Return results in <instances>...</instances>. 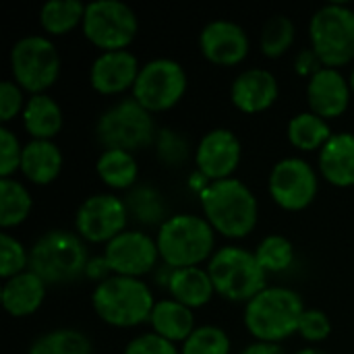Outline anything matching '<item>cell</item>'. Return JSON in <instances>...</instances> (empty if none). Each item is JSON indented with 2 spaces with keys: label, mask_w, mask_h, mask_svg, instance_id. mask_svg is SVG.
Listing matches in <instances>:
<instances>
[{
  "label": "cell",
  "mask_w": 354,
  "mask_h": 354,
  "mask_svg": "<svg viewBox=\"0 0 354 354\" xmlns=\"http://www.w3.org/2000/svg\"><path fill=\"white\" fill-rule=\"evenodd\" d=\"M199 201L212 228L228 239H243L257 226L259 205L253 191L239 178L214 180Z\"/></svg>",
  "instance_id": "obj_1"
},
{
  "label": "cell",
  "mask_w": 354,
  "mask_h": 354,
  "mask_svg": "<svg viewBox=\"0 0 354 354\" xmlns=\"http://www.w3.org/2000/svg\"><path fill=\"white\" fill-rule=\"evenodd\" d=\"M305 313L303 299L297 290L268 286L245 307V328L257 342L278 344L299 332Z\"/></svg>",
  "instance_id": "obj_2"
},
{
  "label": "cell",
  "mask_w": 354,
  "mask_h": 354,
  "mask_svg": "<svg viewBox=\"0 0 354 354\" xmlns=\"http://www.w3.org/2000/svg\"><path fill=\"white\" fill-rule=\"evenodd\" d=\"M91 305L102 322L114 328H135L149 322L156 301L141 278L114 274L95 286Z\"/></svg>",
  "instance_id": "obj_3"
},
{
  "label": "cell",
  "mask_w": 354,
  "mask_h": 354,
  "mask_svg": "<svg viewBox=\"0 0 354 354\" xmlns=\"http://www.w3.org/2000/svg\"><path fill=\"white\" fill-rule=\"evenodd\" d=\"M156 243L160 257L168 268H197V263L207 257L212 259L216 230L205 218L195 214H176L160 226Z\"/></svg>",
  "instance_id": "obj_4"
},
{
  "label": "cell",
  "mask_w": 354,
  "mask_h": 354,
  "mask_svg": "<svg viewBox=\"0 0 354 354\" xmlns=\"http://www.w3.org/2000/svg\"><path fill=\"white\" fill-rule=\"evenodd\" d=\"M89 263L83 239L68 230H50L29 251V270L48 286L66 284L85 276Z\"/></svg>",
  "instance_id": "obj_5"
},
{
  "label": "cell",
  "mask_w": 354,
  "mask_h": 354,
  "mask_svg": "<svg viewBox=\"0 0 354 354\" xmlns=\"http://www.w3.org/2000/svg\"><path fill=\"white\" fill-rule=\"evenodd\" d=\"M214 288L226 301L243 303L257 297L266 286V270L259 266L255 253L243 247L218 249L207 266Z\"/></svg>",
  "instance_id": "obj_6"
},
{
  "label": "cell",
  "mask_w": 354,
  "mask_h": 354,
  "mask_svg": "<svg viewBox=\"0 0 354 354\" xmlns=\"http://www.w3.org/2000/svg\"><path fill=\"white\" fill-rule=\"evenodd\" d=\"M311 50L328 68L354 60V10L346 4H326L309 21Z\"/></svg>",
  "instance_id": "obj_7"
},
{
  "label": "cell",
  "mask_w": 354,
  "mask_h": 354,
  "mask_svg": "<svg viewBox=\"0 0 354 354\" xmlns=\"http://www.w3.org/2000/svg\"><path fill=\"white\" fill-rule=\"evenodd\" d=\"M156 133L151 112L135 97H124L110 106L95 124V137L106 149H124L131 153L153 143Z\"/></svg>",
  "instance_id": "obj_8"
},
{
  "label": "cell",
  "mask_w": 354,
  "mask_h": 354,
  "mask_svg": "<svg viewBox=\"0 0 354 354\" xmlns=\"http://www.w3.org/2000/svg\"><path fill=\"white\" fill-rule=\"evenodd\" d=\"M10 73L15 83L31 95L44 93L60 75V56L46 35H25L10 50Z\"/></svg>",
  "instance_id": "obj_9"
},
{
  "label": "cell",
  "mask_w": 354,
  "mask_h": 354,
  "mask_svg": "<svg viewBox=\"0 0 354 354\" xmlns=\"http://www.w3.org/2000/svg\"><path fill=\"white\" fill-rule=\"evenodd\" d=\"M139 31L135 10L120 0H93L85 6L83 33L104 52L127 50Z\"/></svg>",
  "instance_id": "obj_10"
},
{
  "label": "cell",
  "mask_w": 354,
  "mask_h": 354,
  "mask_svg": "<svg viewBox=\"0 0 354 354\" xmlns=\"http://www.w3.org/2000/svg\"><path fill=\"white\" fill-rule=\"evenodd\" d=\"M187 91V73L172 58H153L145 62L133 85V97L147 112H164L176 106Z\"/></svg>",
  "instance_id": "obj_11"
},
{
  "label": "cell",
  "mask_w": 354,
  "mask_h": 354,
  "mask_svg": "<svg viewBox=\"0 0 354 354\" xmlns=\"http://www.w3.org/2000/svg\"><path fill=\"white\" fill-rule=\"evenodd\" d=\"M127 220L129 209L124 199L110 193H97L79 205L75 214V228L81 239L108 245L127 230Z\"/></svg>",
  "instance_id": "obj_12"
},
{
  "label": "cell",
  "mask_w": 354,
  "mask_h": 354,
  "mask_svg": "<svg viewBox=\"0 0 354 354\" xmlns=\"http://www.w3.org/2000/svg\"><path fill=\"white\" fill-rule=\"evenodd\" d=\"M317 174L303 158H284L270 172V195L286 212L309 207L317 195Z\"/></svg>",
  "instance_id": "obj_13"
},
{
  "label": "cell",
  "mask_w": 354,
  "mask_h": 354,
  "mask_svg": "<svg viewBox=\"0 0 354 354\" xmlns=\"http://www.w3.org/2000/svg\"><path fill=\"white\" fill-rule=\"evenodd\" d=\"M104 257L116 276L141 278L149 274L160 257L158 243L139 230H124L106 245Z\"/></svg>",
  "instance_id": "obj_14"
},
{
  "label": "cell",
  "mask_w": 354,
  "mask_h": 354,
  "mask_svg": "<svg viewBox=\"0 0 354 354\" xmlns=\"http://www.w3.org/2000/svg\"><path fill=\"white\" fill-rule=\"evenodd\" d=\"M241 141L230 129H212L205 133L195 149L197 170L214 180L232 178V172L241 164Z\"/></svg>",
  "instance_id": "obj_15"
},
{
  "label": "cell",
  "mask_w": 354,
  "mask_h": 354,
  "mask_svg": "<svg viewBox=\"0 0 354 354\" xmlns=\"http://www.w3.org/2000/svg\"><path fill=\"white\" fill-rule=\"evenodd\" d=\"M199 48L209 62L220 66H234L249 54V35L239 23L216 19L201 29Z\"/></svg>",
  "instance_id": "obj_16"
},
{
  "label": "cell",
  "mask_w": 354,
  "mask_h": 354,
  "mask_svg": "<svg viewBox=\"0 0 354 354\" xmlns=\"http://www.w3.org/2000/svg\"><path fill=\"white\" fill-rule=\"evenodd\" d=\"M351 81L338 68L322 66L307 83V102L313 114L322 118H338L351 104Z\"/></svg>",
  "instance_id": "obj_17"
},
{
  "label": "cell",
  "mask_w": 354,
  "mask_h": 354,
  "mask_svg": "<svg viewBox=\"0 0 354 354\" xmlns=\"http://www.w3.org/2000/svg\"><path fill=\"white\" fill-rule=\"evenodd\" d=\"M139 60L129 50H114V52H102L91 68H89V83L95 91L104 95L120 93L135 85L139 77Z\"/></svg>",
  "instance_id": "obj_18"
},
{
  "label": "cell",
  "mask_w": 354,
  "mask_h": 354,
  "mask_svg": "<svg viewBox=\"0 0 354 354\" xmlns=\"http://www.w3.org/2000/svg\"><path fill=\"white\" fill-rule=\"evenodd\" d=\"M278 79L266 68L243 71L230 87L232 104L245 114H257L268 110L278 100Z\"/></svg>",
  "instance_id": "obj_19"
},
{
  "label": "cell",
  "mask_w": 354,
  "mask_h": 354,
  "mask_svg": "<svg viewBox=\"0 0 354 354\" xmlns=\"http://www.w3.org/2000/svg\"><path fill=\"white\" fill-rule=\"evenodd\" d=\"M319 170L334 187H354V133H334L319 151Z\"/></svg>",
  "instance_id": "obj_20"
},
{
  "label": "cell",
  "mask_w": 354,
  "mask_h": 354,
  "mask_svg": "<svg viewBox=\"0 0 354 354\" xmlns=\"http://www.w3.org/2000/svg\"><path fill=\"white\" fill-rule=\"evenodd\" d=\"M46 288H48V284L37 274L27 270L19 276L4 280L2 295H0L2 305L6 309V313H10L12 317L33 315L46 299Z\"/></svg>",
  "instance_id": "obj_21"
},
{
  "label": "cell",
  "mask_w": 354,
  "mask_h": 354,
  "mask_svg": "<svg viewBox=\"0 0 354 354\" xmlns=\"http://www.w3.org/2000/svg\"><path fill=\"white\" fill-rule=\"evenodd\" d=\"M62 170V151L54 141L48 139H31L23 147L21 156V172L33 185H50Z\"/></svg>",
  "instance_id": "obj_22"
},
{
  "label": "cell",
  "mask_w": 354,
  "mask_h": 354,
  "mask_svg": "<svg viewBox=\"0 0 354 354\" xmlns=\"http://www.w3.org/2000/svg\"><path fill=\"white\" fill-rule=\"evenodd\" d=\"M168 292L172 299L189 309L203 307L212 301L216 288L214 282L207 274V270L201 268H180L172 270L170 282H168Z\"/></svg>",
  "instance_id": "obj_23"
},
{
  "label": "cell",
  "mask_w": 354,
  "mask_h": 354,
  "mask_svg": "<svg viewBox=\"0 0 354 354\" xmlns=\"http://www.w3.org/2000/svg\"><path fill=\"white\" fill-rule=\"evenodd\" d=\"M149 324L153 334L170 340V342H185L195 332V315L189 307L176 303L174 299L158 301Z\"/></svg>",
  "instance_id": "obj_24"
},
{
  "label": "cell",
  "mask_w": 354,
  "mask_h": 354,
  "mask_svg": "<svg viewBox=\"0 0 354 354\" xmlns=\"http://www.w3.org/2000/svg\"><path fill=\"white\" fill-rule=\"evenodd\" d=\"M23 127L33 139L52 141V137H56L62 129V110L50 95L35 93L25 102Z\"/></svg>",
  "instance_id": "obj_25"
},
{
  "label": "cell",
  "mask_w": 354,
  "mask_h": 354,
  "mask_svg": "<svg viewBox=\"0 0 354 354\" xmlns=\"http://www.w3.org/2000/svg\"><path fill=\"white\" fill-rule=\"evenodd\" d=\"M95 170L110 189H131L139 174L135 156L124 149H104L95 162Z\"/></svg>",
  "instance_id": "obj_26"
},
{
  "label": "cell",
  "mask_w": 354,
  "mask_h": 354,
  "mask_svg": "<svg viewBox=\"0 0 354 354\" xmlns=\"http://www.w3.org/2000/svg\"><path fill=\"white\" fill-rule=\"evenodd\" d=\"M332 129L326 118L309 112H301L288 122V139L301 151H315L332 139Z\"/></svg>",
  "instance_id": "obj_27"
},
{
  "label": "cell",
  "mask_w": 354,
  "mask_h": 354,
  "mask_svg": "<svg viewBox=\"0 0 354 354\" xmlns=\"http://www.w3.org/2000/svg\"><path fill=\"white\" fill-rule=\"evenodd\" d=\"M33 199L27 187L15 178H0V226L12 228L27 220Z\"/></svg>",
  "instance_id": "obj_28"
},
{
  "label": "cell",
  "mask_w": 354,
  "mask_h": 354,
  "mask_svg": "<svg viewBox=\"0 0 354 354\" xmlns=\"http://www.w3.org/2000/svg\"><path fill=\"white\" fill-rule=\"evenodd\" d=\"M85 6L81 0H48L39 10V23L50 35H64L83 23Z\"/></svg>",
  "instance_id": "obj_29"
},
{
  "label": "cell",
  "mask_w": 354,
  "mask_h": 354,
  "mask_svg": "<svg viewBox=\"0 0 354 354\" xmlns=\"http://www.w3.org/2000/svg\"><path fill=\"white\" fill-rule=\"evenodd\" d=\"M27 354H93V344L83 332L60 328L33 340Z\"/></svg>",
  "instance_id": "obj_30"
},
{
  "label": "cell",
  "mask_w": 354,
  "mask_h": 354,
  "mask_svg": "<svg viewBox=\"0 0 354 354\" xmlns=\"http://www.w3.org/2000/svg\"><path fill=\"white\" fill-rule=\"evenodd\" d=\"M127 209L129 214L135 216V220H139L141 224H164L166 218V203L162 199V195L147 185L141 187H133V191L124 197Z\"/></svg>",
  "instance_id": "obj_31"
},
{
  "label": "cell",
  "mask_w": 354,
  "mask_h": 354,
  "mask_svg": "<svg viewBox=\"0 0 354 354\" xmlns=\"http://www.w3.org/2000/svg\"><path fill=\"white\" fill-rule=\"evenodd\" d=\"M295 23L286 15H274L266 21L261 29V52L268 58H278L290 50L295 44Z\"/></svg>",
  "instance_id": "obj_32"
},
{
  "label": "cell",
  "mask_w": 354,
  "mask_h": 354,
  "mask_svg": "<svg viewBox=\"0 0 354 354\" xmlns=\"http://www.w3.org/2000/svg\"><path fill=\"white\" fill-rule=\"evenodd\" d=\"M255 257L266 272H284L295 261V247L286 236L270 234L257 245Z\"/></svg>",
  "instance_id": "obj_33"
},
{
  "label": "cell",
  "mask_w": 354,
  "mask_h": 354,
  "mask_svg": "<svg viewBox=\"0 0 354 354\" xmlns=\"http://www.w3.org/2000/svg\"><path fill=\"white\" fill-rule=\"evenodd\" d=\"M180 354H230V338L218 326H199L183 342Z\"/></svg>",
  "instance_id": "obj_34"
},
{
  "label": "cell",
  "mask_w": 354,
  "mask_h": 354,
  "mask_svg": "<svg viewBox=\"0 0 354 354\" xmlns=\"http://www.w3.org/2000/svg\"><path fill=\"white\" fill-rule=\"evenodd\" d=\"M25 268H29V253L25 251L21 241H17L8 232H2L0 234V276L8 280L12 276L23 274Z\"/></svg>",
  "instance_id": "obj_35"
},
{
  "label": "cell",
  "mask_w": 354,
  "mask_h": 354,
  "mask_svg": "<svg viewBox=\"0 0 354 354\" xmlns=\"http://www.w3.org/2000/svg\"><path fill=\"white\" fill-rule=\"evenodd\" d=\"M156 147H158L160 162L164 166H170V168H176V166L185 164L187 158H189V143L174 129H162V131H158Z\"/></svg>",
  "instance_id": "obj_36"
},
{
  "label": "cell",
  "mask_w": 354,
  "mask_h": 354,
  "mask_svg": "<svg viewBox=\"0 0 354 354\" xmlns=\"http://www.w3.org/2000/svg\"><path fill=\"white\" fill-rule=\"evenodd\" d=\"M23 147L17 135L2 124L0 127V178H10L17 170H21Z\"/></svg>",
  "instance_id": "obj_37"
},
{
  "label": "cell",
  "mask_w": 354,
  "mask_h": 354,
  "mask_svg": "<svg viewBox=\"0 0 354 354\" xmlns=\"http://www.w3.org/2000/svg\"><path fill=\"white\" fill-rule=\"evenodd\" d=\"M299 334L309 342H324L332 334V322L319 309H305L299 324Z\"/></svg>",
  "instance_id": "obj_38"
},
{
  "label": "cell",
  "mask_w": 354,
  "mask_h": 354,
  "mask_svg": "<svg viewBox=\"0 0 354 354\" xmlns=\"http://www.w3.org/2000/svg\"><path fill=\"white\" fill-rule=\"evenodd\" d=\"M124 354H180V351L174 346V342L151 332V334H141L133 338L127 344Z\"/></svg>",
  "instance_id": "obj_39"
},
{
  "label": "cell",
  "mask_w": 354,
  "mask_h": 354,
  "mask_svg": "<svg viewBox=\"0 0 354 354\" xmlns=\"http://www.w3.org/2000/svg\"><path fill=\"white\" fill-rule=\"evenodd\" d=\"M25 108V100H23V91L15 81H0V120L8 122L12 120L19 112H23Z\"/></svg>",
  "instance_id": "obj_40"
},
{
  "label": "cell",
  "mask_w": 354,
  "mask_h": 354,
  "mask_svg": "<svg viewBox=\"0 0 354 354\" xmlns=\"http://www.w3.org/2000/svg\"><path fill=\"white\" fill-rule=\"evenodd\" d=\"M110 272H112V270H110L106 257L89 259V263H87V268H85V276L91 278V280H95L97 284L104 282V280H108V278H110Z\"/></svg>",
  "instance_id": "obj_41"
},
{
  "label": "cell",
  "mask_w": 354,
  "mask_h": 354,
  "mask_svg": "<svg viewBox=\"0 0 354 354\" xmlns=\"http://www.w3.org/2000/svg\"><path fill=\"white\" fill-rule=\"evenodd\" d=\"M317 62H319V58L315 56L313 50H303V52L299 54V58H297V71H299L301 75H311V77H313V75L319 71Z\"/></svg>",
  "instance_id": "obj_42"
},
{
  "label": "cell",
  "mask_w": 354,
  "mask_h": 354,
  "mask_svg": "<svg viewBox=\"0 0 354 354\" xmlns=\"http://www.w3.org/2000/svg\"><path fill=\"white\" fill-rule=\"evenodd\" d=\"M241 354H286L280 344H272V342H255L249 344L247 348H243Z\"/></svg>",
  "instance_id": "obj_43"
},
{
  "label": "cell",
  "mask_w": 354,
  "mask_h": 354,
  "mask_svg": "<svg viewBox=\"0 0 354 354\" xmlns=\"http://www.w3.org/2000/svg\"><path fill=\"white\" fill-rule=\"evenodd\" d=\"M297 354H328L326 351H322V348H303V351H299Z\"/></svg>",
  "instance_id": "obj_44"
},
{
  "label": "cell",
  "mask_w": 354,
  "mask_h": 354,
  "mask_svg": "<svg viewBox=\"0 0 354 354\" xmlns=\"http://www.w3.org/2000/svg\"><path fill=\"white\" fill-rule=\"evenodd\" d=\"M351 89L354 91V66H353V73H351Z\"/></svg>",
  "instance_id": "obj_45"
}]
</instances>
